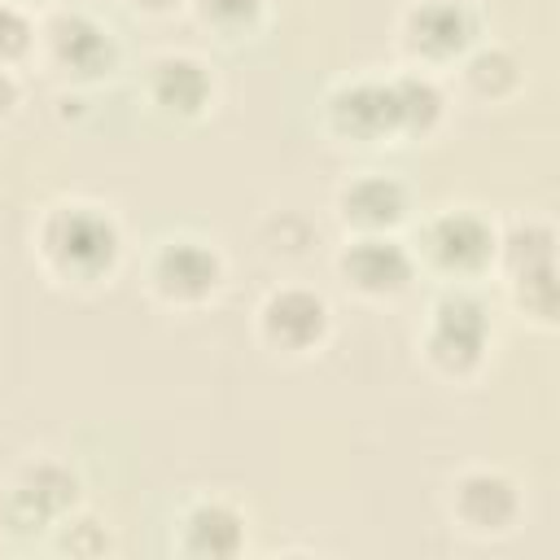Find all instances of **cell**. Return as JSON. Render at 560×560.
I'll use <instances>...</instances> for the list:
<instances>
[{
    "mask_svg": "<svg viewBox=\"0 0 560 560\" xmlns=\"http://www.w3.org/2000/svg\"><path fill=\"white\" fill-rule=\"evenodd\" d=\"M254 337L276 359H311L332 337V302L298 280L271 284L254 306Z\"/></svg>",
    "mask_w": 560,
    "mask_h": 560,
    "instance_id": "ba28073f",
    "label": "cell"
},
{
    "mask_svg": "<svg viewBox=\"0 0 560 560\" xmlns=\"http://www.w3.org/2000/svg\"><path fill=\"white\" fill-rule=\"evenodd\" d=\"M267 9H271V0H188L192 22L228 44L258 35L267 26Z\"/></svg>",
    "mask_w": 560,
    "mask_h": 560,
    "instance_id": "ac0fdd59",
    "label": "cell"
},
{
    "mask_svg": "<svg viewBox=\"0 0 560 560\" xmlns=\"http://www.w3.org/2000/svg\"><path fill=\"white\" fill-rule=\"evenodd\" d=\"M499 223L472 206H446L416 228V267L442 276L446 284H472L494 271Z\"/></svg>",
    "mask_w": 560,
    "mask_h": 560,
    "instance_id": "3957f363",
    "label": "cell"
},
{
    "mask_svg": "<svg viewBox=\"0 0 560 560\" xmlns=\"http://www.w3.org/2000/svg\"><path fill=\"white\" fill-rule=\"evenodd\" d=\"M446 521L464 538L499 542L512 538L525 521V490L508 468L494 464H468L446 481Z\"/></svg>",
    "mask_w": 560,
    "mask_h": 560,
    "instance_id": "52a82bcc",
    "label": "cell"
},
{
    "mask_svg": "<svg viewBox=\"0 0 560 560\" xmlns=\"http://www.w3.org/2000/svg\"><path fill=\"white\" fill-rule=\"evenodd\" d=\"M494 271L503 280L556 271V223L547 214H516L499 228Z\"/></svg>",
    "mask_w": 560,
    "mask_h": 560,
    "instance_id": "2e32d148",
    "label": "cell"
},
{
    "mask_svg": "<svg viewBox=\"0 0 560 560\" xmlns=\"http://www.w3.org/2000/svg\"><path fill=\"white\" fill-rule=\"evenodd\" d=\"M324 131L341 144H354V149L394 144L398 140V114H394L389 79L354 74V79H341L337 88H328Z\"/></svg>",
    "mask_w": 560,
    "mask_h": 560,
    "instance_id": "7c38bea8",
    "label": "cell"
},
{
    "mask_svg": "<svg viewBox=\"0 0 560 560\" xmlns=\"http://www.w3.org/2000/svg\"><path fill=\"white\" fill-rule=\"evenodd\" d=\"M144 289L166 311H201L228 289V258L206 236H162L144 262Z\"/></svg>",
    "mask_w": 560,
    "mask_h": 560,
    "instance_id": "8992f818",
    "label": "cell"
},
{
    "mask_svg": "<svg viewBox=\"0 0 560 560\" xmlns=\"http://www.w3.org/2000/svg\"><path fill=\"white\" fill-rule=\"evenodd\" d=\"M35 52L48 61V70H57L70 88H92L105 83L118 61V35L88 9H70V4H52L39 18V35H35Z\"/></svg>",
    "mask_w": 560,
    "mask_h": 560,
    "instance_id": "5b68a950",
    "label": "cell"
},
{
    "mask_svg": "<svg viewBox=\"0 0 560 560\" xmlns=\"http://www.w3.org/2000/svg\"><path fill=\"white\" fill-rule=\"evenodd\" d=\"M9 4H18V9H26V13H48L57 0H9Z\"/></svg>",
    "mask_w": 560,
    "mask_h": 560,
    "instance_id": "cb8c5ba5",
    "label": "cell"
},
{
    "mask_svg": "<svg viewBox=\"0 0 560 560\" xmlns=\"http://www.w3.org/2000/svg\"><path fill=\"white\" fill-rule=\"evenodd\" d=\"M490 346H494V324H490L486 298L472 284H446L429 302V315L420 328V354L429 372L451 385H464L481 376Z\"/></svg>",
    "mask_w": 560,
    "mask_h": 560,
    "instance_id": "7a4b0ae2",
    "label": "cell"
},
{
    "mask_svg": "<svg viewBox=\"0 0 560 560\" xmlns=\"http://www.w3.org/2000/svg\"><path fill=\"white\" fill-rule=\"evenodd\" d=\"M52 547H57V551H70V556H105V551L114 547V538H109L105 521H96L92 512L74 508L66 521H57Z\"/></svg>",
    "mask_w": 560,
    "mask_h": 560,
    "instance_id": "ffe728a7",
    "label": "cell"
},
{
    "mask_svg": "<svg viewBox=\"0 0 560 560\" xmlns=\"http://www.w3.org/2000/svg\"><path fill=\"white\" fill-rule=\"evenodd\" d=\"M35 35H39L35 13L0 0V61L4 66H22L26 57H35Z\"/></svg>",
    "mask_w": 560,
    "mask_h": 560,
    "instance_id": "44dd1931",
    "label": "cell"
},
{
    "mask_svg": "<svg viewBox=\"0 0 560 560\" xmlns=\"http://www.w3.org/2000/svg\"><path fill=\"white\" fill-rule=\"evenodd\" d=\"M74 508H83V477L52 455L22 459L0 490V525L13 538L52 534L57 521H66Z\"/></svg>",
    "mask_w": 560,
    "mask_h": 560,
    "instance_id": "277c9868",
    "label": "cell"
},
{
    "mask_svg": "<svg viewBox=\"0 0 560 560\" xmlns=\"http://www.w3.org/2000/svg\"><path fill=\"white\" fill-rule=\"evenodd\" d=\"M508 289V302L512 311L538 328V332H551L556 328V311H560V293H556V271H538V276H516V280H503Z\"/></svg>",
    "mask_w": 560,
    "mask_h": 560,
    "instance_id": "d6986e66",
    "label": "cell"
},
{
    "mask_svg": "<svg viewBox=\"0 0 560 560\" xmlns=\"http://www.w3.org/2000/svg\"><path fill=\"white\" fill-rule=\"evenodd\" d=\"M394 114H398V140H429L446 122V92L433 70H402L389 74Z\"/></svg>",
    "mask_w": 560,
    "mask_h": 560,
    "instance_id": "e0dca14e",
    "label": "cell"
},
{
    "mask_svg": "<svg viewBox=\"0 0 560 560\" xmlns=\"http://www.w3.org/2000/svg\"><path fill=\"white\" fill-rule=\"evenodd\" d=\"M332 271L346 293L363 302H394L411 289L420 267H416L411 245L398 241V232H354L337 245Z\"/></svg>",
    "mask_w": 560,
    "mask_h": 560,
    "instance_id": "30bf717a",
    "label": "cell"
},
{
    "mask_svg": "<svg viewBox=\"0 0 560 560\" xmlns=\"http://www.w3.org/2000/svg\"><path fill=\"white\" fill-rule=\"evenodd\" d=\"M39 267L66 289H101L122 267V223L109 206L88 197H61L39 210L31 232Z\"/></svg>",
    "mask_w": 560,
    "mask_h": 560,
    "instance_id": "6da1fadb",
    "label": "cell"
},
{
    "mask_svg": "<svg viewBox=\"0 0 560 560\" xmlns=\"http://www.w3.org/2000/svg\"><path fill=\"white\" fill-rule=\"evenodd\" d=\"M245 542H249V516L223 494H201L184 503L175 521V551L188 560H236Z\"/></svg>",
    "mask_w": 560,
    "mask_h": 560,
    "instance_id": "5bb4252c",
    "label": "cell"
},
{
    "mask_svg": "<svg viewBox=\"0 0 560 560\" xmlns=\"http://www.w3.org/2000/svg\"><path fill=\"white\" fill-rule=\"evenodd\" d=\"M140 96L166 122H201L219 101V79L206 57L188 48H162L140 70Z\"/></svg>",
    "mask_w": 560,
    "mask_h": 560,
    "instance_id": "8fae6325",
    "label": "cell"
},
{
    "mask_svg": "<svg viewBox=\"0 0 560 560\" xmlns=\"http://www.w3.org/2000/svg\"><path fill=\"white\" fill-rule=\"evenodd\" d=\"M459 88L477 105H508L525 92V61L494 39H477L459 61H455Z\"/></svg>",
    "mask_w": 560,
    "mask_h": 560,
    "instance_id": "9a60e30c",
    "label": "cell"
},
{
    "mask_svg": "<svg viewBox=\"0 0 560 560\" xmlns=\"http://www.w3.org/2000/svg\"><path fill=\"white\" fill-rule=\"evenodd\" d=\"M136 18H153V22H162V18H175V13H184L188 9V0H122Z\"/></svg>",
    "mask_w": 560,
    "mask_h": 560,
    "instance_id": "603a6c76",
    "label": "cell"
},
{
    "mask_svg": "<svg viewBox=\"0 0 560 560\" xmlns=\"http://www.w3.org/2000/svg\"><path fill=\"white\" fill-rule=\"evenodd\" d=\"M22 105V79H18V66H4L0 61V122L13 118Z\"/></svg>",
    "mask_w": 560,
    "mask_h": 560,
    "instance_id": "7402d4cb",
    "label": "cell"
},
{
    "mask_svg": "<svg viewBox=\"0 0 560 560\" xmlns=\"http://www.w3.org/2000/svg\"><path fill=\"white\" fill-rule=\"evenodd\" d=\"M332 214L346 228V236H354V232H402L411 223V188L389 171H359V175L337 184Z\"/></svg>",
    "mask_w": 560,
    "mask_h": 560,
    "instance_id": "4fadbf2b",
    "label": "cell"
},
{
    "mask_svg": "<svg viewBox=\"0 0 560 560\" xmlns=\"http://www.w3.org/2000/svg\"><path fill=\"white\" fill-rule=\"evenodd\" d=\"M481 39L472 0H411L398 13V52L416 70H451Z\"/></svg>",
    "mask_w": 560,
    "mask_h": 560,
    "instance_id": "9c48e42d",
    "label": "cell"
}]
</instances>
